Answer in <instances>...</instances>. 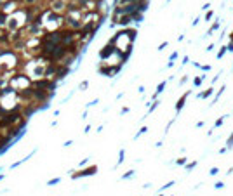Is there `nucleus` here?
I'll return each instance as SVG.
<instances>
[{
	"mask_svg": "<svg viewBox=\"0 0 233 196\" xmlns=\"http://www.w3.org/2000/svg\"><path fill=\"white\" fill-rule=\"evenodd\" d=\"M65 7H66L65 0H51V9H52V12H61Z\"/></svg>",
	"mask_w": 233,
	"mask_h": 196,
	"instance_id": "nucleus-1",
	"label": "nucleus"
},
{
	"mask_svg": "<svg viewBox=\"0 0 233 196\" xmlns=\"http://www.w3.org/2000/svg\"><path fill=\"white\" fill-rule=\"evenodd\" d=\"M7 19H9V14L4 12V11H0V28H5V24H7Z\"/></svg>",
	"mask_w": 233,
	"mask_h": 196,
	"instance_id": "nucleus-2",
	"label": "nucleus"
},
{
	"mask_svg": "<svg viewBox=\"0 0 233 196\" xmlns=\"http://www.w3.org/2000/svg\"><path fill=\"white\" fill-rule=\"evenodd\" d=\"M94 172H96V168H89V170H84V172H80V174H75L73 177L77 179V177H82V175H92Z\"/></svg>",
	"mask_w": 233,
	"mask_h": 196,
	"instance_id": "nucleus-3",
	"label": "nucleus"
},
{
	"mask_svg": "<svg viewBox=\"0 0 233 196\" xmlns=\"http://www.w3.org/2000/svg\"><path fill=\"white\" fill-rule=\"evenodd\" d=\"M59 181H61V179H59V177H56V179H51V181H49V182H47V186H54V184H57V182H59Z\"/></svg>",
	"mask_w": 233,
	"mask_h": 196,
	"instance_id": "nucleus-4",
	"label": "nucleus"
},
{
	"mask_svg": "<svg viewBox=\"0 0 233 196\" xmlns=\"http://www.w3.org/2000/svg\"><path fill=\"white\" fill-rule=\"evenodd\" d=\"M0 172H2V168H0Z\"/></svg>",
	"mask_w": 233,
	"mask_h": 196,
	"instance_id": "nucleus-5",
	"label": "nucleus"
}]
</instances>
